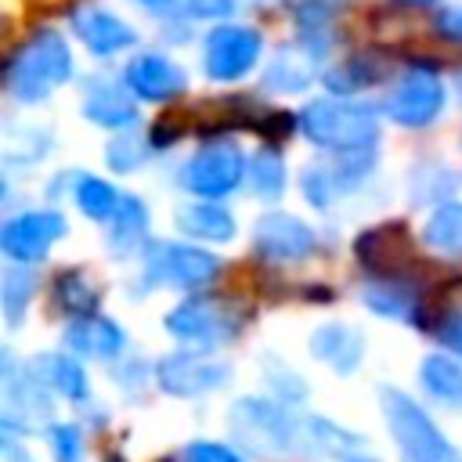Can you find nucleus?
Returning <instances> with one entry per match:
<instances>
[{
    "instance_id": "31",
    "label": "nucleus",
    "mask_w": 462,
    "mask_h": 462,
    "mask_svg": "<svg viewBox=\"0 0 462 462\" xmlns=\"http://www.w3.org/2000/svg\"><path fill=\"white\" fill-rule=\"evenodd\" d=\"M51 451H54L58 462H83V437H79V430L69 426V422L54 426L51 430Z\"/></svg>"
},
{
    "instance_id": "16",
    "label": "nucleus",
    "mask_w": 462,
    "mask_h": 462,
    "mask_svg": "<svg viewBox=\"0 0 462 462\" xmlns=\"http://www.w3.org/2000/svg\"><path fill=\"white\" fill-rule=\"evenodd\" d=\"M83 116L101 123V126H130L137 119V108L130 101V94L116 83V79H94L83 94Z\"/></svg>"
},
{
    "instance_id": "17",
    "label": "nucleus",
    "mask_w": 462,
    "mask_h": 462,
    "mask_svg": "<svg viewBox=\"0 0 462 462\" xmlns=\"http://www.w3.org/2000/svg\"><path fill=\"white\" fill-rule=\"evenodd\" d=\"M310 350H314L318 361H325L328 368H336V372H354L357 361H361L365 339H361V332L350 328V325H321V328L310 336Z\"/></svg>"
},
{
    "instance_id": "2",
    "label": "nucleus",
    "mask_w": 462,
    "mask_h": 462,
    "mask_svg": "<svg viewBox=\"0 0 462 462\" xmlns=\"http://www.w3.org/2000/svg\"><path fill=\"white\" fill-rule=\"evenodd\" d=\"M300 130L307 141L336 152H365L379 141L375 112L354 101H314L300 112Z\"/></svg>"
},
{
    "instance_id": "13",
    "label": "nucleus",
    "mask_w": 462,
    "mask_h": 462,
    "mask_svg": "<svg viewBox=\"0 0 462 462\" xmlns=\"http://www.w3.org/2000/svg\"><path fill=\"white\" fill-rule=\"evenodd\" d=\"M220 271V260L206 249H191V245H170L155 263H152V274L155 282H166V285H180V289H195V285H206L213 282Z\"/></svg>"
},
{
    "instance_id": "27",
    "label": "nucleus",
    "mask_w": 462,
    "mask_h": 462,
    "mask_svg": "<svg viewBox=\"0 0 462 462\" xmlns=\"http://www.w3.org/2000/svg\"><path fill=\"white\" fill-rule=\"evenodd\" d=\"M47 361V375H51V386L69 397V401H83L87 397V372L79 368V361H69V357H43Z\"/></svg>"
},
{
    "instance_id": "9",
    "label": "nucleus",
    "mask_w": 462,
    "mask_h": 462,
    "mask_svg": "<svg viewBox=\"0 0 462 462\" xmlns=\"http://www.w3.org/2000/svg\"><path fill=\"white\" fill-rule=\"evenodd\" d=\"M65 235V217L61 213H22L14 220L4 224L0 231V249L18 260V263H29V260H40L47 256L51 242Z\"/></svg>"
},
{
    "instance_id": "4",
    "label": "nucleus",
    "mask_w": 462,
    "mask_h": 462,
    "mask_svg": "<svg viewBox=\"0 0 462 462\" xmlns=\"http://www.w3.org/2000/svg\"><path fill=\"white\" fill-rule=\"evenodd\" d=\"M227 430L238 444L253 451H289V444L296 440V426L285 415V408L271 401H256V397H245L231 408Z\"/></svg>"
},
{
    "instance_id": "25",
    "label": "nucleus",
    "mask_w": 462,
    "mask_h": 462,
    "mask_svg": "<svg viewBox=\"0 0 462 462\" xmlns=\"http://www.w3.org/2000/svg\"><path fill=\"white\" fill-rule=\"evenodd\" d=\"M310 65H314V58H296V54H289V51H282L274 61H271V69H267V87H274V90H303L307 83H310Z\"/></svg>"
},
{
    "instance_id": "22",
    "label": "nucleus",
    "mask_w": 462,
    "mask_h": 462,
    "mask_svg": "<svg viewBox=\"0 0 462 462\" xmlns=\"http://www.w3.org/2000/svg\"><path fill=\"white\" fill-rule=\"evenodd\" d=\"M249 177H253V191L260 199H278L285 191V166L278 159V152L271 148H260L253 155V166H249Z\"/></svg>"
},
{
    "instance_id": "32",
    "label": "nucleus",
    "mask_w": 462,
    "mask_h": 462,
    "mask_svg": "<svg viewBox=\"0 0 462 462\" xmlns=\"http://www.w3.org/2000/svg\"><path fill=\"white\" fill-rule=\"evenodd\" d=\"M336 191H339V184H332L321 166H307V170H303V195H307L314 206H328Z\"/></svg>"
},
{
    "instance_id": "41",
    "label": "nucleus",
    "mask_w": 462,
    "mask_h": 462,
    "mask_svg": "<svg viewBox=\"0 0 462 462\" xmlns=\"http://www.w3.org/2000/svg\"><path fill=\"white\" fill-rule=\"evenodd\" d=\"M108 462H123V458H108Z\"/></svg>"
},
{
    "instance_id": "6",
    "label": "nucleus",
    "mask_w": 462,
    "mask_h": 462,
    "mask_svg": "<svg viewBox=\"0 0 462 462\" xmlns=\"http://www.w3.org/2000/svg\"><path fill=\"white\" fill-rule=\"evenodd\" d=\"M260 58V36L245 25H220L206 36V72L213 79H238L245 76Z\"/></svg>"
},
{
    "instance_id": "18",
    "label": "nucleus",
    "mask_w": 462,
    "mask_h": 462,
    "mask_svg": "<svg viewBox=\"0 0 462 462\" xmlns=\"http://www.w3.org/2000/svg\"><path fill=\"white\" fill-rule=\"evenodd\" d=\"M65 343L90 357H116L123 350V328L108 318H76L65 332Z\"/></svg>"
},
{
    "instance_id": "21",
    "label": "nucleus",
    "mask_w": 462,
    "mask_h": 462,
    "mask_svg": "<svg viewBox=\"0 0 462 462\" xmlns=\"http://www.w3.org/2000/svg\"><path fill=\"white\" fill-rule=\"evenodd\" d=\"M426 242L437 253L462 256V202H448L433 209V217L426 220Z\"/></svg>"
},
{
    "instance_id": "14",
    "label": "nucleus",
    "mask_w": 462,
    "mask_h": 462,
    "mask_svg": "<svg viewBox=\"0 0 462 462\" xmlns=\"http://www.w3.org/2000/svg\"><path fill=\"white\" fill-rule=\"evenodd\" d=\"M126 87L144 101H170L188 87V76L159 54H141L126 65Z\"/></svg>"
},
{
    "instance_id": "15",
    "label": "nucleus",
    "mask_w": 462,
    "mask_h": 462,
    "mask_svg": "<svg viewBox=\"0 0 462 462\" xmlns=\"http://www.w3.org/2000/svg\"><path fill=\"white\" fill-rule=\"evenodd\" d=\"M357 260L375 274H393L408 260V227L404 224H379L357 238Z\"/></svg>"
},
{
    "instance_id": "30",
    "label": "nucleus",
    "mask_w": 462,
    "mask_h": 462,
    "mask_svg": "<svg viewBox=\"0 0 462 462\" xmlns=\"http://www.w3.org/2000/svg\"><path fill=\"white\" fill-rule=\"evenodd\" d=\"M141 159H144V152H141V141H137L134 134H119V137L108 144V166L119 170V173L137 170Z\"/></svg>"
},
{
    "instance_id": "10",
    "label": "nucleus",
    "mask_w": 462,
    "mask_h": 462,
    "mask_svg": "<svg viewBox=\"0 0 462 462\" xmlns=\"http://www.w3.org/2000/svg\"><path fill=\"white\" fill-rule=\"evenodd\" d=\"M253 238H256V249L263 256L285 260V263L307 260L318 249L314 231L300 217H289V213H267V217H260L256 227H253Z\"/></svg>"
},
{
    "instance_id": "5",
    "label": "nucleus",
    "mask_w": 462,
    "mask_h": 462,
    "mask_svg": "<svg viewBox=\"0 0 462 462\" xmlns=\"http://www.w3.org/2000/svg\"><path fill=\"white\" fill-rule=\"evenodd\" d=\"M242 173H245V159H242L238 144L235 141H209V144H202L188 159L180 180H184V188L191 195L217 199V195L235 191L238 180H242Z\"/></svg>"
},
{
    "instance_id": "40",
    "label": "nucleus",
    "mask_w": 462,
    "mask_h": 462,
    "mask_svg": "<svg viewBox=\"0 0 462 462\" xmlns=\"http://www.w3.org/2000/svg\"><path fill=\"white\" fill-rule=\"evenodd\" d=\"M144 4H166V0H144Z\"/></svg>"
},
{
    "instance_id": "39",
    "label": "nucleus",
    "mask_w": 462,
    "mask_h": 462,
    "mask_svg": "<svg viewBox=\"0 0 462 462\" xmlns=\"http://www.w3.org/2000/svg\"><path fill=\"white\" fill-rule=\"evenodd\" d=\"M411 4H433V0H411Z\"/></svg>"
},
{
    "instance_id": "23",
    "label": "nucleus",
    "mask_w": 462,
    "mask_h": 462,
    "mask_svg": "<svg viewBox=\"0 0 462 462\" xmlns=\"http://www.w3.org/2000/svg\"><path fill=\"white\" fill-rule=\"evenodd\" d=\"M144 224H148V209L137 199H123L116 209V227H112V253H130Z\"/></svg>"
},
{
    "instance_id": "34",
    "label": "nucleus",
    "mask_w": 462,
    "mask_h": 462,
    "mask_svg": "<svg viewBox=\"0 0 462 462\" xmlns=\"http://www.w3.org/2000/svg\"><path fill=\"white\" fill-rule=\"evenodd\" d=\"M184 4L199 18H224V14H231V0H184Z\"/></svg>"
},
{
    "instance_id": "37",
    "label": "nucleus",
    "mask_w": 462,
    "mask_h": 462,
    "mask_svg": "<svg viewBox=\"0 0 462 462\" xmlns=\"http://www.w3.org/2000/svg\"><path fill=\"white\" fill-rule=\"evenodd\" d=\"M4 455H7V462H29V458H22V455H18V451H14V448H11V444H7V448H4Z\"/></svg>"
},
{
    "instance_id": "7",
    "label": "nucleus",
    "mask_w": 462,
    "mask_h": 462,
    "mask_svg": "<svg viewBox=\"0 0 462 462\" xmlns=\"http://www.w3.org/2000/svg\"><path fill=\"white\" fill-rule=\"evenodd\" d=\"M440 108H444V87L426 69L408 72L397 83V90L386 97V112L401 126H426V123H433L440 116Z\"/></svg>"
},
{
    "instance_id": "24",
    "label": "nucleus",
    "mask_w": 462,
    "mask_h": 462,
    "mask_svg": "<svg viewBox=\"0 0 462 462\" xmlns=\"http://www.w3.org/2000/svg\"><path fill=\"white\" fill-rule=\"evenodd\" d=\"M32 285H36L32 271H25V267H11V271H4L0 300H4V318H7L11 325H18V321H22L25 303H29V296H32Z\"/></svg>"
},
{
    "instance_id": "36",
    "label": "nucleus",
    "mask_w": 462,
    "mask_h": 462,
    "mask_svg": "<svg viewBox=\"0 0 462 462\" xmlns=\"http://www.w3.org/2000/svg\"><path fill=\"white\" fill-rule=\"evenodd\" d=\"M440 29H444L448 36H455V40H462V11H448V14L440 18Z\"/></svg>"
},
{
    "instance_id": "8",
    "label": "nucleus",
    "mask_w": 462,
    "mask_h": 462,
    "mask_svg": "<svg viewBox=\"0 0 462 462\" xmlns=\"http://www.w3.org/2000/svg\"><path fill=\"white\" fill-rule=\"evenodd\" d=\"M166 328L191 346H217L235 336L231 314L213 300H188L166 314Z\"/></svg>"
},
{
    "instance_id": "26",
    "label": "nucleus",
    "mask_w": 462,
    "mask_h": 462,
    "mask_svg": "<svg viewBox=\"0 0 462 462\" xmlns=\"http://www.w3.org/2000/svg\"><path fill=\"white\" fill-rule=\"evenodd\" d=\"M76 202H79V209H83L87 217H94V220H108V217L119 209L116 188H108V184L97 180V177H79V184H76Z\"/></svg>"
},
{
    "instance_id": "19",
    "label": "nucleus",
    "mask_w": 462,
    "mask_h": 462,
    "mask_svg": "<svg viewBox=\"0 0 462 462\" xmlns=\"http://www.w3.org/2000/svg\"><path fill=\"white\" fill-rule=\"evenodd\" d=\"M177 227L195 235V238H209V242H224L235 235V220L227 209L220 206H206V202H195V206H180L177 209Z\"/></svg>"
},
{
    "instance_id": "3",
    "label": "nucleus",
    "mask_w": 462,
    "mask_h": 462,
    "mask_svg": "<svg viewBox=\"0 0 462 462\" xmlns=\"http://www.w3.org/2000/svg\"><path fill=\"white\" fill-rule=\"evenodd\" d=\"M383 415L390 422V433H393L404 462H462V455L433 426V419L401 390H393V386L383 390Z\"/></svg>"
},
{
    "instance_id": "11",
    "label": "nucleus",
    "mask_w": 462,
    "mask_h": 462,
    "mask_svg": "<svg viewBox=\"0 0 462 462\" xmlns=\"http://www.w3.org/2000/svg\"><path fill=\"white\" fill-rule=\"evenodd\" d=\"M72 29H76L79 40L87 43V51L97 54V58H108V54H116V51H126V47L137 40L134 29H130L119 14H112V11L97 7V4L76 7V11H72Z\"/></svg>"
},
{
    "instance_id": "29",
    "label": "nucleus",
    "mask_w": 462,
    "mask_h": 462,
    "mask_svg": "<svg viewBox=\"0 0 462 462\" xmlns=\"http://www.w3.org/2000/svg\"><path fill=\"white\" fill-rule=\"evenodd\" d=\"M58 303L65 307V310H79V314H87L90 307H94V300H97V292L87 285V278L83 274H76V271H65L61 278H58Z\"/></svg>"
},
{
    "instance_id": "33",
    "label": "nucleus",
    "mask_w": 462,
    "mask_h": 462,
    "mask_svg": "<svg viewBox=\"0 0 462 462\" xmlns=\"http://www.w3.org/2000/svg\"><path fill=\"white\" fill-rule=\"evenodd\" d=\"M184 462H242L235 451L220 448V444H209V440H195L184 455Z\"/></svg>"
},
{
    "instance_id": "35",
    "label": "nucleus",
    "mask_w": 462,
    "mask_h": 462,
    "mask_svg": "<svg viewBox=\"0 0 462 462\" xmlns=\"http://www.w3.org/2000/svg\"><path fill=\"white\" fill-rule=\"evenodd\" d=\"M440 343L462 357V314H455V318H448L440 325Z\"/></svg>"
},
{
    "instance_id": "28",
    "label": "nucleus",
    "mask_w": 462,
    "mask_h": 462,
    "mask_svg": "<svg viewBox=\"0 0 462 462\" xmlns=\"http://www.w3.org/2000/svg\"><path fill=\"white\" fill-rule=\"evenodd\" d=\"M365 303L386 318H411V307H415V296L397 289V285H368L365 289Z\"/></svg>"
},
{
    "instance_id": "12",
    "label": "nucleus",
    "mask_w": 462,
    "mask_h": 462,
    "mask_svg": "<svg viewBox=\"0 0 462 462\" xmlns=\"http://www.w3.org/2000/svg\"><path fill=\"white\" fill-rule=\"evenodd\" d=\"M227 379V368L217 365V361H202V357H191V354H173L159 365V386L166 393H177V397H199V393H209L217 390L220 383Z\"/></svg>"
},
{
    "instance_id": "38",
    "label": "nucleus",
    "mask_w": 462,
    "mask_h": 462,
    "mask_svg": "<svg viewBox=\"0 0 462 462\" xmlns=\"http://www.w3.org/2000/svg\"><path fill=\"white\" fill-rule=\"evenodd\" d=\"M346 462H375V458H346Z\"/></svg>"
},
{
    "instance_id": "20",
    "label": "nucleus",
    "mask_w": 462,
    "mask_h": 462,
    "mask_svg": "<svg viewBox=\"0 0 462 462\" xmlns=\"http://www.w3.org/2000/svg\"><path fill=\"white\" fill-rule=\"evenodd\" d=\"M419 375H422V386H426L437 401H444V404H462V365H458V361H451V357H444V354H430V357L422 361Z\"/></svg>"
},
{
    "instance_id": "1",
    "label": "nucleus",
    "mask_w": 462,
    "mask_h": 462,
    "mask_svg": "<svg viewBox=\"0 0 462 462\" xmlns=\"http://www.w3.org/2000/svg\"><path fill=\"white\" fill-rule=\"evenodd\" d=\"M72 76V54L65 40L51 29L32 32L7 65V90L18 101H43L54 87Z\"/></svg>"
},
{
    "instance_id": "42",
    "label": "nucleus",
    "mask_w": 462,
    "mask_h": 462,
    "mask_svg": "<svg viewBox=\"0 0 462 462\" xmlns=\"http://www.w3.org/2000/svg\"><path fill=\"white\" fill-rule=\"evenodd\" d=\"M162 462H170V458H162Z\"/></svg>"
}]
</instances>
